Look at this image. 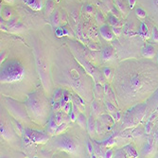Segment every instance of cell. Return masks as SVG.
<instances>
[{"mask_svg":"<svg viewBox=\"0 0 158 158\" xmlns=\"http://www.w3.org/2000/svg\"><path fill=\"white\" fill-rule=\"evenodd\" d=\"M119 110L144 102L158 88V64L151 59H127L114 69L110 82Z\"/></svg>","mask_w":158,"mask_h":158,"instance_id":"6da1fadb","label":"cell"},{"mask_svg":"<svg viewBox=\"0 0 158 158\" xmlns=\"http://www.w3.org/2000/svg\"><path fill=\"white\" fill-rule=\"evenodd\" d=\"M10 54L0 68L1 95L25 102L37 81L34 54L23 45L14 47Z\"/></svg>","mask_w":158,"mask_h":158,"instance_id":"7a4b0ae2","label":"cell"},{"mask_svg":"<svg viewBox=\"0 0 158 158\" xmlns=\"http://www.w3.org/2000/svg\"><path fill=\"white\" fill-rule=\"evenodd\" d=\"M51 80L55 85L77 93L86 103H91L95 98L93 77L66 47H61L54 52Z\"/></svg>","mask_w":158,"mask_h":158,"instance_id":"3957f363","label":"cell"},{"mask_svg":"<svg viewBox=\"0 0 158 158\" xmlns=\"http://www.w3.org/2000/svg\"><path fill=\"white\" fill-rule=\"evenodd\" d=\"M48 97L45 89L36 88L24 102L31 120L40 127H46L52 114V105Z\"/></svg>","mask_w":158,"mask_h":158,"instance_id":"277c9868","label":"cell"},{"mask_svg":"<svg viewBox=\"0 0 158 158\" xmlns=\"http://www.w3.org/2000/svg\"><path fill=\"white\" fill-rule=\"evenodd\" d=\"M86 138L76 131H67L61 135L50 137L48 146L57 151L66 152L72 157H85L88 152L86 149Z\"/></svg>","mask_w":158,"mask_h":158,"instance_id":"5b68a950","label":"cell"},{"mask_svg":"<svg viewBox=\"0 0 158 158\" xmlns=\"http://www.w3.org/2000/svg\"><path fill=\"white\" fill-rule=\"evenodd\" d=\"M149 110H151V109H150L147 102L135 104V105L130 107L129 109L125 110V113L122 117L123 129L134 128V127L137 126L143 120V118L146 117L147 111H149Z\"/></svg>","mask_w":158,"mask_h":158,"instance_id":"8992f818","label":"cell"},{"mask_svg":"<svg viewBox=\"0 0 158 158\" xmlns=\"http://www.w3.org/2000/svg\"><path fill=\"white\" fill-rule=\"evenodd\" d=\"M3 100L5 102L4 105L6 109L13 118L17 119L23 124H30L31 122H32L27 114L25 103L19 102L15 98L6 96H3Z\"/></svg>","mask_w":158,"mask_h":158,"instance_id":"52a82bcc","label":"cell"},{"mask_svg":"<svg viewBox=\"0 0 158 158\" xmlns=\"http://www.w3.org/2000/svg\"><path fill=\"white\" fill-rule=\"evenodd\" d=\"M0 131H1V140L7 142H18L20 135L14 129L12 119L9 116L6 110H1V120H0Z\"/></svg>","mask_w":158,"mask_h":158,"instance_id":"ba28073f","label":"cell"},{"mask_svg":"<svg viewBox=\"0 0 158 158\" xmlns=\"http://www.w3.org/2000/svg\"><path fill=\"white\" fill-rule=\"evenodd\" d=\"M23 135L27 136L32 143H36V144H46L51 137V135L47 131L43 132L28 127H25Z\"/></svg>","mask_w":158,"mask_h":158,"instance_id":"9c48e42d","label":"cell"},{"mask_svg":"<svg viewBox=\"0 0 158 158\" xmlns=\"http://www.w3.org/2000/svg\"><path fill=\"white\" fill-rule=\"evenodd\" d=\"M156 152V147L154 144V138L153 136H149L145 145L143 146L141 150V156L143 157H152L155 155Z\"/></svg>","mask_w":158,"mask_h":158,"instance_id":"30bf717a","label":"cell"},{"mask_svg":"<svg viewBox=\"0 0 158 158\" xmlns=\"http://www.w3.org/2000/svg\"><path fill=\"white\" fill-rule=\"evenodd\" d=\"M7 27L8 30L10 33H22L25 30L26 27L23 23H21L20 21H18L16 18H11L10 20L7 21Z\"/></svg>","mask_w":158,"mask_h":158,"instance_id":"8fae6325","label":"cell"},{"mask_svg":"<svg viewBox=\"0 0 158 158\" xmlns=\"http://www.w3.org/2000/svg\"><path fill=\"white\" fill-rule=\"evenodd\" d=\"M156 52L157 50L155 47L151 44H146L141 49L142 57H144V58H147V59H151V60H152L154 57H156Z\"/></svg>","mask_w":158,"mask_h":158,"instance_id":"7c38bea8","label":"cell"},{"mask_svg":"<svg viewBox=\"0 0 158 158\" xmlns=\"http://www.w3.org/2000/svg\"><path fill=\"white\" fill-rule=\"evenodd\" d=\"M103 111V106L100 104L99 99H93L91 102V114H93L95 118H98Z\"/></svg>","mask_w":158,"mask_h":158,"instance_id":"4fadbf2b","label":"cell"},{"mask_svg":"<svg viewBox=\"0 0 158 158\" xmlns=\"http://www.w3.org/2000/svg\"><path fill=\"white\" fill-rule=\"evenodd\" d=\"M99 33L102 38H104L106 41H112L114 39V32L112 28L108 25H103L99 27Z\"/></svg>","mask_w":158,"mask_h":158,"instance_id":"5bb4252c","label":"cell"},{"mask_svg":"<svg viewBox=\"0 0 158 158\" xmlns=\"http://www.w3.org/2000/svg\"><path fill=\"white\" fill-rule=\"evenodd\" d=\"M86 130H87V133L91 137H93L97 134V122L95 121V117L93 114H90V117L88 118Z\"/></svg>","mask_w":158,"mask_h":158,"instance_id":"9a60e30c","label":"cell"},{"mask_svg":"<svg viewBox=\"0 0 158 158\" xmlns=\"http://www.w3.org/2000/svg\"><path fill=\"white\" fill-rule=\"evenodd\" d=\"M58 126L59 125H58V123L56 122V120H55V118L53 117V114H51V117L49 118V119H48V123L46 125V131L51 136H53L55 135V132L57 130V128H58Z\"/></svg>","mask_w":158,"mask_h":158,"instance_id":"2e32d148","label":"cell"},{"mask_svg":"<svg viewBox=\"0 0 158 158\" xmlns=\"http://www.w3.org/2000/svg\"><path fill=\"white\" fill-rule=\"evenodd\" d=\"M102 60L104 62H109V61L113 60L114 57V48L111 47V46L105 47L102 51Z\"/></svg>","mask_w":158,"mask_h":158,"instance_id":"e0dca14e","label":"cell"},{"mask_svg":"<svg viewBox=\"0 0 158 158\" xmlns=\"http://www.w3.org/2000/svg\"><path fill=\"white\" fill-rule=\"evenodd\" d=\"M94 97L97 99L102 100L103 98H105V93H104V87L100 82H95L94 85Z\"/></svg>","mask_w":158,"mask_h":158,"instance_id":"ac0fdd59","label":"cell"},{"mask_svg":"<svg viewBox=\"0 0 158 158\" xmlns=\"http://www.w3.org/2000/svg\"><path fill=\"white\" fill-rule=\"evenodd\" d=\"M151 110H158V88L152 93V95L146 100Z\"/></svg>","mask_w":158,"mask_h":158,"instance_id":"d6986e66","label":"cell"},{"mask_svg":"<svg viewBox=\"0 0 158 158\" xmlns=\"http://www.w3.org/2000/svg\"><path fill=\"white\" fill-rule=\"evenodd\" d=\"M27 7H30L33 10H41L43 9V1L42 0H22Z\"/></svg>","mask_w":158,"mask_h":158,"instance_id":"ffe728a7","label":"cell"},{"mask_svg":"<svg viewBox=\"0 0 158 158\" xmlns=\"http://www.w3.org/2000/svg\"><path fill=\"white\" fill-rule=\"evenodd\" d=\"M72 102L80 109L81 112H83L85 109V102L75 92H72Z\"/></svg>","mask_w":158,"mask_h":158,"instance_id":"44dd1931","label":"cell"},{"mask_svg":"<svg viewBox=\"0 0 158 158\" xmlns=\"http://www.w3.org/2000/svg\"><path fill=\"white\" fill-rule=\"evenodd\" d=\"M60 22H61L60 12H59L58 10H54V11L51 13V15H50V23H51V26L54 28H56V27H59Z\"/></svg>","mask_w":158,"mask_h":158,"instance_id":"7402d4cb","label":"cell"},{"mask_svg":"<svg viewBox=\"0 0 158 158\" xmlns=\"http://www.w3.org/2000/svg\"><path fill=\"white\" fill-rule=\"evenodd\" d=\"M87 120L88 118H86V116L83 114V112H80L78 114V117H77V120L76 122L78 123V125L82 128L83 130H85L86 128H87Z\"/></svg>","mask_w":158,"mask_h":158,"instance_id":"603a6c76","label":"cell"},{"mask_svg":"<svg viewBox=\"0 0 158 158\" xmlns=\"http://www.w3.org/2000/svg\"><path fill=\"white\" fill-rule=\"evenodd\" d=\"M123 149L125 150L129 157H138L137 150L133 144H127L126 146L123 147Z\"/></svg>","mask_w":158,"mask_h":158,"instance_id":"cb8c5ba5","label":"cell"},{"mask_svg":"<svg viewBox=\"0 0 158 158\" xmlns=\"http://www.w3.org/2000/svg\"><path fill=\"white\" fill-rule=\"evenodd\" d=\"M138 34L144 39H148L150 37L148 27H147L145 23H143V22L140 23V26H139V28H138Z\"/></svg>","mask_w":158,"mask_h":158,"instance_id":"d4e9b609","label":"cell"},{"mask_svg":"<svg viewBox=\"0 0 158 158\" xmlns=\"http://www.w3.org/2000/svg\"><path fill=\"white\" fill-rule=\"evenodd\" d=\"M55 10V3L53 0H48L45 5V15L46 16H50L51 13Z\"/></svg>","mask_w":158,"mask_h":158,"instance_id":"484cf974","label":"cell"},{"mask_svg":"<svg viewBox=\"0 0 158 158\" xmlns=\"http://www.w3.org/2000/svg\"><path fill=\"white\" fill-rule=\"evenodd\" d=\"M63 94H64V87L59 86V87H57L54 90V92L52 94L51 100H53V102H60L62 97H63Z\"/></svg>","mask_w":158,"mask_h":158,"instance_id":"4316f807","label":"cell"},{"mask_svg":"<svg viewBox=\"0 0 158 158\" xmlns=\"http://www.w3.org/2000/svg\"><path fill=\"white\" fill-rule=\"evenodd\" d=\"M104 105H105L106 111L109 112L111 114H114L118 111H119V108L117 105L113 104L111 102H109V100H107V99L104 102Z\"/></svg>","mask_w":158,"mask_h":158,"instance_id":"83f0119b","label":"cell"},{"mask_svg":"<svg viewBox=\"0 0 158 158\" xmlns=\"http://www.w3.org/2000/svg\"><path fill=\"white\" fill-rule=\"evenodd\" d=\"M102 73L106 79V81H108L109 82L112 81L113 78H114V71H113V69L111 67H108V66H105L102 69Z\"/></svg>","mask_w":158,"mask_h":158,"instance_id":"f1b7e54d","label":"cell"},{"mask_svg":"<svg viewBox=\"0 0 158 158\" xmlns=\"http://www.w3.org/2000/svg\"><path fill=\"white\" fill-rule=\"evenodd\" d=\"M108 21H109V24L112 26V27H121V23L120 21L118 20V18L114 15V14H113L112 12L109 13L108 15Z\"/></svg>","mask_w":158,"mask_h":158,"instance_id":"f546056e","label":"cell"},{"mask_svg":"<svg viewBox=\"0 0 158 158\" xmlns=\"http://www.w3.org/2000/svg\"><path fill=\"white\" fill-rule=\"evenodd\" d=\"M144 134H146L145 133V128H144V130H143V128H141V127H137V128H135V130L132 132V135H133V137L135 138V139H138V138H141L143 135H144Z\"/></svg>","mask_w":158,"mask_h":158,"instance_id":"4dcf8cb0","label":"cell"},{"mask_svg":"<svg viewBox=\"0 0 158 158\" xmlns=\"http://www.w3.org/2000/svg\"><path fill=\"white\" fill-rule=\"evenodd\" d=\"M86 149H87L88 154H89L91 157H97L96 154L94 153V146H93V143L90 141V139H89L88 136H87V138H86Z\"/></svg>","mask_w":158,"mask_h":158,"instance_id":"1f68e13d","label":"cell"},{"mask_svg":"<svg viewBox=\"0 0 158 158\" xmlns=\"http://www.w3.org/2000/svg\"><path fill=\"white\" fill-rule=\"evenodd\" d=\"M11 14H12V10L10 7H4L3 10H2V16H3V19H5L6 21L10 20V17H11Z\"/></svg>","mask_w":158,"mask_h":158,"instance_id":"d6a6232c","label":"cell"},{"mask_svg":"<svg viewBox=\"0 0 158 158\" xmlns=\"http://www.w3.org/2000/svg\"><path fill=\"white\" fill-rule=\"evenodd\" d=\"M93 146H94V153L96 154L97 157H100L104 155V153H102V146L100 144H98L95 141H93Z\"/></svg>","mask_w":158,"mask_h":158,"instance_id":"836d02e7","label":"cell"},{"mask_svg":"<svg viewBox=\"0 0 158 158\" xmlns=\"http://www.w3.org/2000/svg\"><path fill=\"white\" fill-rule=\"evenodd\" d=\"M66 128H67V122L66 121H63L61 124H59V126H58V128H57V130H56L54 135H61V134L64 133L65 130H66Z\"/></svg>","mask_w":158,"mask_h":158,"instance_id":"e575fe53","label":"cell"},{"mask_svg":"<svg viewBox=\"0 0 158 158\" xmlns=\"http://www.w3.org/2000/svg\"><path fill=\"white\" fill-rule=\"evenodd\" d=\"M55 34L56 36L58 37H62V36H65V35H68V31L65 30V27H58L55 28Z\"/></svg>","mask_w":158,"mask_h":158,"instance_id":"d590c367","label":"cell"},{"mask_svg":"<svg viewBox=\"0 0 158 158\" xmlns=\"http://www.w3.org/2000/svg\"><path fill=\"white\" fill-rule=\"evenodd\" d=\"M117 143V140L114 138V135H112V136H110V137H108L105 141H103L102 144L104 146V147H111V146H113V145H114Z\"/></svg>","mask_w":158,"mask_h":158,"instance_id":"8d00e7d4","label":"cell"},{"mask_svg":"<svg viewBox=\"0 0 158 158\" xmlns=\"http://www.w3.org/2000/svg\"><path fill=\"white\" fill-rule=\"evenodd\" d=\"M127 156H128V154H127V152H125V150L123 148L118 149V150H117L116 152H114V157H117V158H125Z\"/></svg>","mask_w":158,"mask_h":158,"instance_id":"74e56055","label":"cell"},{"mask_svg":"<svg viewBox=\"0 0 158 158\" xmlns=\"http://www.w3.org/2000/svg\"><path fill=\"white\" fill-rule=\"evenodd\" d=\"M116 1V4L118 6V9L122 12V13H127V8L124 4L123 0H114Z\"/></svg>","mask_w":158,"mask_h":158,"instance_id":"f35d334b","label":"cell"},{"mask_svg":"<svg viewBox=\"0 0 158 158\" xmlns=\"http://www.w3.org/2000/svg\"><path fill=\"white\" fill-rule=\"evenodd\" d=\"M135 14L137 15V17L143 19V18H145L147 16V12L145 10H143L142 8H137L135 9Z\"/></svg>","mask_w":158,"mask_h":158,"instance_id":"ab89813d","label":"cell"},{"mask_svg":"<svg viewBox=\"0 0 158 158\" xmlns=\"http://www.w3.org/2000/svg\"><path fill=\"white\" fill-rule=\"evenodd\" d=\"M152 126H153V122L151 120H148L147 123L145 124V133L147 135H150L152 130Z\"/></svg>","mask_w":158,"mask_h":158,"instance_id":"60d3db41","label":"cell"},{"mask_svg":"<svg viewBox=\"0 0 158 158\" xmlns=\"http://www.w3.org/2000/svg\"><path fill=\"white\" fill-rule=\"evenodd\" d=\"M72 105H73V102H68L65 103V105L63 107V111L65 113V114H69L72 110Z\"/></svg>","mask_w":158,"mask_h":158,"instance_id":"b9f144b4","label":"cell"},{"mask_svg":"<svg viewBox=\"0 0 158 158\" xmlns=\"http://www.w3.org/2000/svg\"><path fill=\"white\" fill-rule=\"evenodd\" d=\"M152 39L158 43V30L156 28V27H152Z\"/></svg>","mask_w":158,"mask_h":158,"instance_id":"7bdbcfd3","label":"cell"},{"mask_svg":"<svg viewBox=\"0 0 158 158\" xmlns=\"http://www.w3.org/2000/svg\"><path fill=\"white\" fill-rule=\"evenodd\" d=\"M113 116H114V121H119L122 118V113L119 110V111H118L114 114H113Z\"/></svg>","mask_w":158,"mask_h":158,"instance_id":"ee69618b","label":"cell"},{"mask_svg":"<svg viewBox=\"0 0 158 158\" xmlns=\"http://www.w3.org/2000/svg\"><path fill=\"white\" fill-rule=\"evenodd\" d=\"M84 10L85 12H87V13H93L94 12V7L90 4H86L84 6Z\"/></svg>","mask_w":158,"mask_h":158,"instance_id":"f6af8a7d","label":"cell"},{"mask_svg":"<svg viewBox=\"0 0 158 158\" xmlns=\"http://www.w3.org/2000/svg\"><path fill=\"white\" fill-rule=\"evenodd\" d=\"M112 31H113L114 34L117 35V36H119L120 33H121V28L118 27H112Z\"/></svg>","mask_w":158,"mask_h":158,"instance_id":"bcb514c9","label":"cell"},{"mask_svg":"<svg viewBox=\"0 0 158 158\" xmlns=\"http://www.w3.org/2000/svg\"><path fill=\"white\" fill-rule=\"evenodd\" d=\"M103 157H105V158H111V157H114V151H113V150H107V151L104 152Z\"/></svg>","mask_w":158,"mask_h":158,"instance_id":"7dc6e473","label":"cell"},{"mask_svg":"<svg viewBox=\"0 0 158 158\" xmlns=\"http://www.w3.org/2000/svg\"><path fill=\"white\" fill-rule=\"evenodd\" d=\"M97 20H98V23H103L105 21L103 16H102V14L100 13L99 11H98V13H97Z\"/></svg>","mask_w":158,"mask_h":158,"instance_id":"c3c4849f","label":"cell"},{"mask_svg":"<svg viewBox=\"0 0 158 158\" xmlns=\"http://www.w3.org/2000/svg\"><path fill=\"white\" fill-rule=\"evenodd\" d=\"M128 3H129V6H130L131 9H133L136 3V0H128Z\"/></svg>","mask_w":158,"mask_h":158,"instance_id":"681fc988","label":"cell"},{"mask_svg":"<svg viewBox=\"0 0 158 158\" xmlns=\"http://www.w3.org/2000/svg\"><path fill=\"white\" fill-rule=\"evenodd\" d=\"M4 1H6L9 4H13L14 2H15V0H4Z\"/></svg>","mask_w":158,"mask_h":158,"instance_id":"f907efd6","label":"cell"},{"mask_svg":"<svg viewBox=\"0 0 158 158\" xmlns=\"http://www.w3.org/2000/svg\"><path fill=\"white\" fill-rule=\"evenodd\" d=\"M156 62H157V64H158V49H157V52H156Z\"/></svg>","mask_w":158,"mask_h":158,"instance_id":"816d5d0a","label":"cell"}]
</instances>
